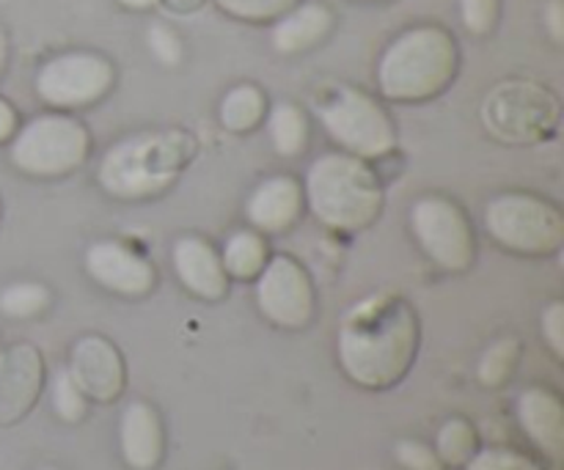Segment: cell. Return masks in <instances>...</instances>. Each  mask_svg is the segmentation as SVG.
I'll return each instance as SVG.
<instances>
[{
  "mask_svg": "<svg viewBox=\"0 0 564 470\" xmlns=\"http://www.w3.org/2000/svg\"><path fill=\"white\" fill-rule=\"evenodd\" d=\"M419 328L413 308L400 297H372L341 319V369L367 389L397 383L416 356Z\"/></svg>",
  "mask_w": 564,
  "mask_h": 470,
  "instance_id": "cell-1",
  "label": "cell"
},
{
  "mask_svg": "<svg viewBox=\"0 0 564 470\" xmlns=\"http://www.w3.org/2000/svg\"><path fill=\"white\" fill-rule=\"evenodd\" d=\"M457 42L438 25L400 33L378 66L380 91L397 102H422L444 91L457 75Z\"/></svg>",
  "mask_w": 564,
  "mask_h": 470,
  "instance_id": "cell-2",
  "label": "cell"
},
{
  "mask_svg": "<svg viewBox=\"0 0 564 470\" xmlns=\"http://www.w3.org/2000/svg\"><path fill=\"white\" fill-rule=\"evenodd\" d=\"M306 198L312 212L336 231H358L372 223L383 204L378 176L350 154H323L308 168Z\"/></svg>",
  "mask_w": 564,
  "mask_h": 470,
  "instance_id": "cell-3",
  "label": "cell"
},
{
  "mask_svg": "<svg viewBox=\"0 0 564 470\" xmlns=\"http://www.w3.org/2000/svg\"><path fill=\"white\" fill-rule=\"evenodd\" d=\"M191 152V141L180 132L132 135L105 154L99 185L116 198L154 196L176 179Z\"/></svg>",
  "mask_w": 564,
  "mask_h": 470,
  "instance_id": "cell-4",
  "label": "cell"
},
{
  "mask_svg": "<svg viewBox=\"0 0 564 470\" xmlns=\"http://www.w3.org/2000/svg\"><path fill=\"white\" fill-rule=\"evenodd\" d=\"M88 132L69 116H36L17 132L11 163L31 176H64L86 160Z\"/></svg>",
  "mask_w": 564,
  "mask_h": 470,
  "instance_id": "cell-5",
  "label": "cell"
},
{
  "mask_svg": "<svg viewBox=\"0 0 564 470\" xmlns=\"http://www.w3.org/2000/svg\"><path fill=\"white\" fill-rule=\"evenodd\" d=\"M317 113L328 135L356 157H380L394 146V127L386 110L358 88H336L319 102Z\"/></svg>",
  "mask_w": 564,
  "mask_h": 470,
  "instance_id": "cell-6",
  "label": "cell"
},
{
  "mask_svg": "<svg viewBox=\"0 0 564 470\" xmlns=\"http://www.w3.org/2000/svg\"><path fill=\"white\" fill-rule=\"evenodd\" d=\"M490 237L516 253H551L564 240V220L551 204L523 193L494 198L485 209Z\"/></svg>",
  "mask_w": 564,
  "mask_h": 470,
  "instance_id": "cell-7",
  "label": "cell"
},
{
  "mask_svg": "<svg viewBox=\"0 0 564 470\" xmlns=\"http://www.w3.org/2000/svg\"><path fill=\"white\" fill-rule=\"evenodd\" d=\"M113 86V66L108 58L86 50L50 58L36 75V94L58 110H75L102 99Z\"/></svg>",
  "mask_w": 564,
  "mask_h": 470,
  "instance_id": "cell-8",
  "label": "cell"
},
{
  "mask_svg": "<svg viewBox=\"0 0 564 470\" xmlns=\"http://www.w3.org/2000/svg\"><path fill=\"white\" fill-rule=\"evenodd\" d=\"M419 245L444 270H466L474 262V237L460 207L438 196L422 198L411 209Z\"/></svg>",
  "mask_w": 564,
  "mask_h": 470,
  "instance_id": "cell-9",
  "label": "cell"
},
{
  "mask_svg": "<svg viewBox=\"0 0 564 470\" xmlns=\"http://www.w3.org/2000/svg\"><path fill=\"white\" fill-rule=\"evenodd\" d=\"M259 311L281 328H303L314 314V289L301 264L290 256H275L259 273Z\"/></svg>",
  "mask_w": 564,
  "mask_h": 470,
  "instance_id": "cell-10",
  "label": "cell"
},
{
  "mask_svg": "<svg viewBox=\"0 0 564 470\" xmlns=\"http://www.w3.org/2000/svg\"><path fill=\"white\" fill-rule=\"evenodd\" d=\"M556 105L549 91L532 83H510L496 88L488 99V121L496 132L510 138H532L545 119L554 121Z\"/></svg>",
  "mask_w": 564,
  "mask_h": 470,
  "instance_id": "cell-11",
  "label": "cell"
},
{
  "mask_svg": "<svg viewBox=\"0 0 564 470\" xmlns=\"http://www.w3.org/2000/svg\"><path fill=\"white\" fill-rule=\"evenodd\" d=\"M86 270L99 286L124 297H141L152 289V264L121 242H94L86 253Z\"/></svg>",
  "mask_w": 564,
  "mask_h": 470,
  "instance_id": "cell-12",
  "label": "cell"
},
{
  "mask_svg": "<svg viewBox=\"0 0 564 470\" xmlns=\"http://www.w3.org/2000/svg\"><path fill=\"white\" fill-rule=\"evenodd\" d=\"M69 374L83 391V396H91L97 402H110L124 389V367L110 341L99 336H86L72 347Z\"/></svg>",
  "mask_w": 564,
  "mask_h": 470,
  "instance_id": "cell-13",
  "label": "cell"
},
{
  "mask_svg": "<svg viewBox=\"0 0 564 470\" xmlns=\"http://www.w3.org/2000/svg\"><path fill=\"white\" fill-rule=\"evenodd\" d=\"M174 270L185 289L204 300H220L229 286L224 262L202 237H182L174 245Z\"/></svg>",
  "mask_w": 564,
  "mask_h": 470,
  "instance_id": "cell-14",
  "label": "cell"
},
{
  "mask_svg": "<svg viewBox=\"0 0 564 470\" xmlns=\"http://www.w3.org/2000/svg\"><path fill=\"white\" fill-rule=\"evenodd\" d=\"M121 457L132 470H154L163 460V427L147 402H132L121 413Z\"/></svg>",
  "mask_w": 564,
  "mask_h": 470,
  "instance_id": "cell-15",
  "label": "cell"
},
{
  "mask_svg": "<svg viewBox=\"0 0 564 470\" xmlns=\"http://www.w3.org/2000/svg\"><path fill=\"white\" fill-rule=\"evenodd\" d=\"M301 185L292 176H273L251 193L246 215L259 231H284L301 215Z\"/></svg>",
  "mask_w": 564,
  "mask_h": 470,
  "instance_id": "cell-16",
  "label": "cell"
},
{
  "mask_svg": "<svg viewBox=\"0 0 564 470\" xmlns=\"http://www.w3.org/2000/svg\"><path fill=\"white\" fill-rule=\"evenodd\" d=\"M518 422L523 433L551 457L562 455L564 446V411L562 402L545 389L523 391L518 400Z\"/></svg>",
  "mask_w": 564,
  "mask_h": 470,
  "instance_id": "cell-17",
  "label": "cell"
},
{
  "mask_svg": "<svg viewBox=\"0 0 564 470\" xmlns=\"http://www.w3.org/2000/svg\"><path fill=\"white\" fill-rule=\"evenodd\" d=\"M334 28V17L319 3H297L295 9L279 17L273 28V47L281 55L306 53L314 44L323 42Z\"/></svg>",
  "mask_w": 564,
  "mask_h": 470,
  "instance_id": "cell-18",
  "label": "cell"
},
{
  "mask_svg": "<svg viewBox=\"0 0 564 470\" xmlns=\"http://www.w3.org/2000/svg\"><path fill=\"white\" fill-rule=\"evenodd\" d=\"M39 356L28 347H17L9 358H0V405H9L6 418H11V394H17L20 413L31 405L33 394L39 391Z\"/></svg>",
  "mask_w": 564,
  "mask_h": 470,
  "instance_id": "cell-19",
  "label": "cell"
},
{
  "mask_svg": "<svg viewBox=\"0 0 564 470\" xmlns=\"http://www.w3.org/2000/svg\"><path fill=\"white\" fill-rule=\"evenodd\" d=\"M264 242L257 231H237L226 240L224 245V262L226 275H235V278L248 281L257 278L264 267Z\"/></svg>",
  "mask_w": 564,
  "mask_h": 470,
  "instance_id": "cell-20",
  "label": "cell"
},
{
  "mask_svg": "<svg viewBox=\"0 0 564 470\" xmlns=\"http://www.w3.org/2000/svg\"><path fill=\"white\" fill-rule=\"evenodd\" d=\"M264 94L257 86H235L220 102V121L229 132H248L262 121Z\"/></svg>",
  "mask_w": 564,
  "mask_h": 470,
  "instance_id": "cell-21",
  "label": "cell"
},
{
  "mask_svg": "<svg viewBox=\"0 0 564 470\" xmlns=\"http://www.w3.org/2000/svg\"><path fill=\"white\" fill-rule=\"evenodd\" d=\"M270 138H273V149L284 157H295L306 149L308 141V124L301 108L290 102H281L270 110Z\"/></svg>",
  "mask_w": 564,
  "mask_h": 470,
  "instance_id": "cell-22",
  "label": "cell"
},
{
  "mask_svg": "<svg viewBox=\"0 0 564 470\" xmlns=\"http://www.w3.org/2000/svg\"><path fill=\"white\" fill-rule=\"evenodd\" d=\"M474 449H477V438H474L471 424H466L463 418H452L438 429L435 455L446 466H466L474 457Z\"/></svg>",
  "mask_w": 564,
  "mask_h": 470,
  "instance_id": "cell-23",
  "label": "cell"
},
{
  "mask_svg": "<svg viewBox=\"0 0 564 470\" xmlns=\"http://www.w3.org/2000/svg\"><path fill=\"white\" fill-rule=\"evenodd\" d=\"M50 295L42 284H11L0 292V311L6 317H14V319H28V317H36L47 308Z\"/></svg>",
  "mask_w": 564,
  "mask_h": 470,
  "instance_id": "cell-24",
  "label": "cell"
},
{
  "mask_svg": "<svg viewBox=\"0 0 564 470\" xmlns=\"http://www.w3.org/2000/svg\"><path fill=\"white\" fill-rule=\"evenodd\" d=\"M50 400H53L55 416L64 418L66 424H75L86 416V396L72 380L69 369H58L50 383Z\"/></svg>",
  "mask_w": 564,
  "mask_h": 470,
  "instance_id": "cell-25",
  "label": "cell"
},
{
  "mask_svg": "<svg viewBox=\"0 0 564 470\" xmlns=\"http://www.w3.org/2000/svg\"><path fill=\"white\" fill-rule=\"evenodd\" d=\"M226 14L248 22H268L279 20L286 11L295 9L301 0H215Z\"/></svg>",
  "mask_w": 564,
  "mask_h": 470,
  "instance_id": "cell-26",
  "label": "cell"
},
{
  "mask_svg": "<svg viewBox=\"0 0 564 470\" xmlns=\"http://www.w3.org/2000/svg\"><path fill=\"white\" fill-rule=\"evenodd\" d=\"M516 356H518V345L512 339L494 345L488 352H485L482 363H479V380H482L485 385L505 383L512 363H516Z\"/></svg>",
  "mask_w": 564,
  "mask_h": 470,
  "instance_id": "cell-27",
  "label": "cell"
},
{
  "mask_svg": "<svg viewBox=\"0 0 564 470\" xmlns=\"http://www.w3.org/2000/svg\"><path fill=\"white\" fill-rule=\"evenodd\" d=\"M460 14L468 31L485 36L499 20V0H460Z\"/></svg>",
  "mask_w": 564,
  "mask_h": 470,
  "instance_id": "cell-28",
  "label": "cell"
},
{
  "mask_svg": "<svg viewBox=\"0 0 564 470\" xmlns=\"http://www.w3.org/2000/svg\"><path fill=\"white\" fill-rule=\"evenodd\" d=\"M466 466L468 470H538V466H534L532 460H527V457L499 449L479 451V455H474Z\"/></svg>",
  "mask_w": 564,
  "mask_h": 470,
  "instance_id": "cell-29",
  "label": "cell"
},
{
  "mask_svg": "<svg viewBox=\"0 0 564 470\" xmlns=\"http://www.w3.org/2000/svg\"><path fill=\"white\" fill-rule=\"evenodd\" d=\"M397 462L408 470H441V460L430 446L419 440H400L394 449Z\"/></svg>",
  "mask_w": 564,
  "mask_h": 470,
  "instance_id": "cell-30",
  "label": "cell"
},
{
  "mask_svg": "<svg viewBox=\"0 0 564 470\" xmlns=\"http://www.w3.org/2000/svg\"><path fill=\"white\" fill-rule=\"evenodd\" d=\"M147 39H149V50L158 55V61H163V64H169V66L180 64V61H182V42L169 25H163V22H154V25L149 28Z\"/></svg>",
  "mask_w": 564,
  "mask_h": 470,
  "instance_id": "cell-31",
  "label": "cell"
},
{
  "mask_svg": "<svg viewBox=\"0 0 564 470\" xmlns=\"http://www.w3.org/2000/svg\"><path fill=\"white\" fill-rule=\"evenodd\" d=\"M543 336L551 345L554 356H564V306L562 303H551L543 314Z\"/></svg>",
  "mask_w": 564,
  "mask_h": 470,
  "instance_id": "cell-32",
  "label": "cell"
},
{
  "mask_svg": "<svg viewBox=\"0 0 564 470\" xmlns=\"http://www.w3.org/2000/svg\"><path fill=\"white\" fill-rule=\"evenodd\" d=\"M562 3L560 0H551L549 6H545V25H549L551 36L556 39V42H562L564 39V14H562Z\"/></svg>",
  "mask_w": 564,
  "mask_h": 470,
  "instance_id": "cell-33",
  "label": "cell"
},
{
  "mask_svg": "<svg viewBox=\"0 0 564 470\" xmlns=\"http://www.w3.org/2000/svg\"><path fill=\"white\" fill-rule=\"evenodd\" d=\"M17 127V113L14 108H11L6 99H0V141H6V138H11V132H14Z\"/></svg>",
  "mask_w": 564,
  "mask_h": 470,
  "instance_id": "cell-34",
  "label": "cell"
},
{
  "mask_svg": "<svg viewBox=\"0 0 564 470\" xmlns=\"http://www.w3.org/2000/svg\"><path fill=\"white\" fill-rule=\"evenodd\" d=\"M207 0H165V6L174 11H196L198 6H204Z\"/></svg>",
  "mask_w": 564,
  "mask_h": 470,
  "instance_id": "cell-35",
  "label": "cell"
},
{
  "mask_svg": "<svg viewBox=\"0 0 564 470\" xmlns=\"http://www.w3.org/2000/svg\"><path fill=\"white\" fill-rule=\"evenodd\" d=\"M121 6H127V9H152L158 0H119Z\"/></svg>",
  "mask_w": 564,
  "mask_h": 470,
  "instance_id": "cell-36",
  "label": "cell"
},
{
  "mask_svg": "<svg viewBox=\"0 0 564 470\" xmlns=\"http://www.w3.org/2000/svg\"><path fill=\"white\" fill-rule=\"evenodd\" d=\"M6 53H9V44H6V33L0 31V72H3L6 66Z\"/></svg>",
  "mask_w": 564,
  "mask_h": 470,
  "instance_id": "cell-37",
  "label": "cell"
},
{
  "mask_svg": "<svg viewBox=\"0 0 564 470\" xmlns=\"http://www.w3.org/2000/svg\"><path fill=\"white\" fill-rule=\"evenodd\" d=\"M361 3H378V0H361Z\"/></svg>",
  "mask_w": 564,
  "mask_h": 470,
  "instance_id": "cell-38",
  "label": "cell"
},
{
  "mask_svg": "<svg viewBox=\"0 0 564 470\" xmlns=\"http://www.w3.org/2000/svg\"><path fill=\"white\" fill-rule=\"evenodd\" d=\"M44 470H55V468H44Z\"/></svg>",
  "mask_w": 564,
  "mask_h": 470,
  "instance_id": "cell-39",
  "label": "cell"
},
{
  "mask_svg": "<svg viewBox=\"0 0 564 470\" xmlns=\"http://www.w3.org/2000/svg\"><path fill=\"white\" fill-rule=\"evenodd\" d=\"M0 358H3V356H0Z\"/></svg>",
  "mask_w": 564,
  "mask_h": 470,
  "instance_id": "cell-40",
  "label": "cell"
}]
</instances>
